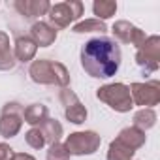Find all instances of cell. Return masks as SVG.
I'll return each instance as SVG.
<instances>
[{
    "mask_svg": "<svg viewBox=\"0 0 160 160\" xmlns=\"http://www.w3.org/2000/svg\"><path fill=\"white\" fill-rule=\"evenodd\" d=\"M121 47L111 38H92L81 47V66L96 79H108L119 72Z\"/></svg>",
    "mask_w": 160,
    "mask_h": 160,
    "instance_id": "obj_1",
    "label": "cell"
},
{
    "mask_svg": "<svg viewBox=\"0 0 160 160\" xmlns=\"http://www.w3.org/2000/svg\"><path fill=\"white\" fill-rule=\"evenodd\" d=\"M28 75L34 83H40V85H58L62 89L70 85V73L66 66L49 58L32 60L28 68Z\"/></svg>",
    "mask_w": 160,
    "mask_h": 160,
    "instance_id": "obj_2",
    "label": "cell"
},
{
    "mask_svg": "<svg viewBox=\"0 0 160 160\" xmlns=\"http://www.w3.org/2000/svg\"><path fill=\"white\" fill-rule=\"evenodd\" d=\"M96 98L104 104H108L111 109L119 111V113H128L134 108L132 96H130V89L124 83H109L104 85L96 91Z\"/></svg>",
    "mask_w": 160,
    "mask_h": 160,
    "instance_id": "obj_3",
    "label": "cell"
},
{
    "mask_svg": "<svg viewBox=\"0 0 160 160\" xmlns=\"http://www.w3.org/2000/svg\"><path fill=\"white\" fill-rule=\"evenodd\" d=\"M83 10H85L83 2H79V0H68V2L53 4L49 8L47 15H49L51 27L57 30V28H66L73 21H77L79 17L83 15Z\"/></svg>",
    "mask_w": 160,
    "mask_h": 160,
    "instance_id": "obj_4",
    "label": "cell"
},
{
    "mask_svg": "<svg viewBox=\"0 0 160 160\" xmlns=\"http://www.w3.org/2000/svg\"><path fill=\"white\" fill-rule=\"evenodd\" d=\"M102 143V138L92 132V130H85V132H73L66 138V143L64 147L68 149L70 154H75V156H83V154H92L98 151Z\"/></svg>",
    "mask_w": 160,
    "mask_h": 160,
    "instance_id": "obj_5",
    "label": "cell"
},
{
    "mask_svg": "<svg viewBox=\"0 0 160 160\" xmlns=\"http://www.w3.org/2000/svg\"><path fill=\"white\" fill-rule=\"evenodd\" d=\"M158 60H160V38L154 34V36H149L139 47H138V53H136V62L138 66L143 70V73H152L158 70Z\"/></svg>",
    "mask_w": 160,
    "mask_h": 160,
    "instance_id": "obj_6",
    "label": "cell"
},
{
    "mask_svg": "<svg viewBox=\"0 0 160 160\" xmlns=\"http://www.w3.org/2000/svg\"><path fill=\"white\" fill-rule=\"evenodd\" d=\"M23 126V106L17 102H8L0 113V136L15 138Z\"/></svg>",
    "mask_w": 160,
    "mask_h": 160,
    "instance_id": "obj_7",
    "label": "cell"
},
{
    "mask_svg": "<svg viewBox=\"0 0 160 160\" xmlns=\"http://www.w3.org/2000/svg\"><path fill=\"white\" fill-rule=\"evenodd\" d=\"M130 96L136 106H143L152 109L160 102V83L158 81H147V83H132L130 87Z\"/></svg>",
    "mask_w": 160,
    "mask_h": 160,
    "instance_id": "obj_8",
    "label": "cell"
},
{
    "mask_svg": "<svg viewBox=\"0 0 160 160\" xmlns=\"http://www.w3.org/2000/svg\"><path fill=\"white\" fill-rule=\"evenodd\" d=\"M60 102H62V106H64L66 119H68L70 122L81 124V122L87 121V108L81 104V100L77 98V94H75L72 89L64 87V89L60 91Z\"/></svg>",
    "mask_w": 160,
    "mask_h": 160,
    "instance_id": "obj_9",
    "label": "cell"
},
{
    "mask_svg": "<svg viewBox=\"0 0 160 160\" xmlns=\"http://www.w3.org/2000/svg\"><path fill=\"white\" fill-rule=\"evenodd\" d=\"M111 32L115 34V38H117L119 42H122V43H132V45H136V47H139V45L147 40L145 32L139 30L138 27H134V25L128 23V21H117V23L113 25Z\"/></svg>",
    "mask_w": 160,
    "mask_h": 160,
    "instance_id": "obj_10",
    "label": "cell"
},
{
    "mask_svg": "<svg viewBox=\"0 0 160 160\" xmlns=\"http://www.w3.org/2000/svg\"><path fill=\"white\" fill-rule=\"evenodd\" d=\"M30 38H32V42H34L38 47H49V45H53L55 40H57V30H55L49 23L36 21V23L30 27Z\"/></svg>",
    "mask_w": 160,
    "mask_h": 160,
    "instance_id": "obj_11",
    "label": "cell"
},
{
    "mask_svg": "<svg viewBox=\"0 0 160 160\" xmlns=\"http://www.w3.org/2000/svg\"><path fill=\"white\" fill-rule=\"evenodd\" d=\"M13 8L27 19H34L40 15H45L51 8L47 0H17L13 2Z\"/></svg>",
    "mask_w": 160,
    "mask_h": 160,
    "instance_id": "obj_12",
    "label": "cell"
},
{
    "mask_svg": "<svg viewBox=\"0 0 160 160\" xmlns=\"http://www.w3.org/2000/svg\"><path fill=\"white\" fill-rule=\"evenodd\" d=\"M36 51H38V45L32 42L30 36H19L15 40V45H13V57L15 60H21V62H28L36 57Z\"/></svg>",
    "mask_w": 160,
    "mask_h": 160,
    "instance_id": "obj_13",
    "label": "cell"
},
{
    "mask_svg": "<svg viewBox=\"0 0 160 160\" xmlns=\"http://www.w3.org/2000/svg\"><path fill=\"white\" fill-rule=\"evenodd\" d=\"M117 139H119L121 143L128 145L130 149L138 151L139 147H143V145H145V139H147V136H145V132L138 130L136 126H128V128H122V130L119 132Z\"/></svg>",
    "mask_w": 160,
    "mask_h": 160,
    "instance_id": "obj_14",
    "label": "cell"
},
{
    "mask_svg": "<svg viewBox=\"0 0 160 160\" xmlns=\"http://www.w3.org/2000/svg\"><path fill=\"white\" fill-rule=\"evenodd\" d=\"M47 119H49V109L43 104H30L27 109H23V121L27 124H30L32 128L40 126Z\"/></svg>",
    "mask_w": 160,
    "mask_h": 160,
    "instance_id": "obj_15",
    "label": "cell"
},
{
    "mask_svg": "<svg viewBox=\"0 0 160 160\" xmlns=\"http://www.w3.org/2000/svg\"><path fill=\"white\" fill-rule=\"evenodd\" d=\"M13 49L10 45V38L6 32H0V70H12L15 66Z\"/></svg>",
    "mask_w": 160,
    "mask_h": 160,
    "instance_id": "obj_16",
    "label": "cell"
},
{
    "mask_svg": "<svg viewBox=\"0 0 160 160\" xmlns=\"http://www.w3.org/2000/svg\"><path fill=\"white\" fill-rule=\"evenodd\" d=\"M154 124H156V113H154V109L143 108V109H139V111L134 113V126L138 130L145 132V130H151Z\"/></svg>",
    "mask_w": 160,
    "mask_h": 160,
    "instance_id": "obj_17",
    "label": "cell"
},
{
    "mask_svg": "<svg viewBox=\"0 0 160 160\" xmlns=\"http://www.w3.org/2000/svg\"><path fill=\"white\" fill-rule=\"evenodd\" d=\"M136 154L134 149H130L128 145L121 143L119 139H113L109 143V149H108V160H132Z\"/></svg>",
    "mask_w": 160,
    "mask_h": 160,
    "instance_id": "obj_18",
    "label": "cell"
},
{
    "mask_svg": "<svg viewBox=\"0 0 160 160\" xmlns=\"http://www.w3.org/2000/svg\"><path fill=\"white\" fill-rule=\"evenodd\" d=\"M40 130L43 132V136H45V141L47 143H57L58 139H60V136H62V124L57 121V119H47V121H43L42 124H40Z\"/></svg>",
    "mask_w": 160,
    "mask_h": 160,
    "instance_id": "obj_19",
    "label": "cell"
},
{
    "mask_svg": "<svg viewBox=\"0 0 160 160\" xmlns=\"http://www.w3.org/2000/svg\"><path fill=\"white\" fill-rule=\"evenodd\" d=\"M92 12H94V19H109L115 15L117 12V2H113V0H96V2L92 4Z\"/></svg>",
    "mask_w": 160,
    "mask_h": 160,
    "instance_id": "obj_20",
    "label": "cell"
},
{
    "mask_svg": "<svg viewBox=\"0 0 160 160\" xmlns=\"http://www.w3.org/2000/svg\"><path fill=\"white\" fill-rule=\"evenodd\" d=\"M72 32H75V34L100 32V34H102V32H108V27H106V23H104V21H100V19H85V21H81V23L73 25Z\"/></svg>",
    "mask_w": 160,
    "mask_h": 160,
    "instance_id": "obj_21",
    "label": "cell"
},
{
    "mask_svg": "<svg viewBox=\"0 0 160 160\" xmlns=\"http://www.w3.org/2000/svg\"><path fill=\"white\" fill-rule=\"evenodd\" d=\"M25 139H27V143L32 147V149H42L47 141H45V136H43V132L40 130V126H34V128H30L27 134H25Z\"/></svg>",
    "mask_w": 160,
    "mask_h": 160,
    "instance_id": "obj_22",
    "label": "cell"
},
{
    "mask_svg": "<svg viewBox=\"0 0 160 160\" xmlns=\"http://www.w3.org/2000/svg\"><path fill=\"white\" fill-rule=\"evenodd\" d=\"M70 152H68V149L60 143V141H57V143H53L51 147H49V151H47V160H70Z\"/></svg>",
    "mask_w": 160,
    "mask_h": 160,
    "instance_id": "obj_23",
    "label": "cell"
},
{
    "mask_svg": "<svg viewBox=\"0 0 160 160\" xmlns=\"http://www.w3.org/2000/svg\"><path fill=\"white\" fill-rule=\"evenodd\" d=\"M15 151L8 143H0V160H13Z\"/></svg>",
    "mask_w": 160,
    "mask_h": 160,
    "instance_id": "obj_24",
    "label": "cell"
},
{
    "mask_svg": "<svg viewBox=\"0 0 160 160\" xmlns=\"http://www.w3.org/2000/svg\"><path fill=\"white\" fill-rule=\"evenodd\" d=\"M13 160H36L32 154H27V152H15L13 154Z\"/></svg>",
    "mask_w": 160,
    "mask_h": 160,
    "instance_id": "obj_25",
    "label": "cell"
}]
</instances>
